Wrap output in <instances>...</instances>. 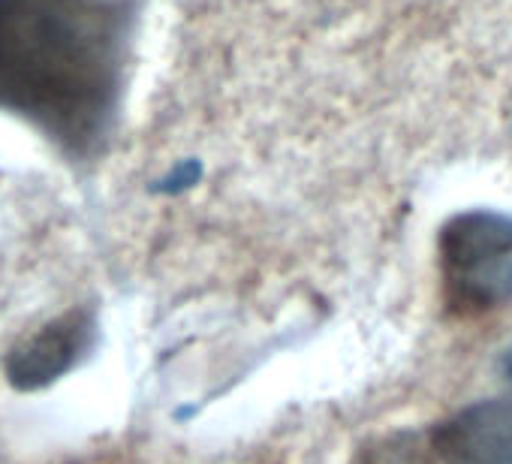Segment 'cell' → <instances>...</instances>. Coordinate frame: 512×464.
Listing matches in <instances>:
<instances>
[{"label":"cell","mask_w":512,"mask_h":464,"mask_svg":"<svg viewBox=\"0 0 512 464\" xmlns=\"http://www.w3.org/2000/svg\"><path fill=\"white\" fill-rule=\"evenodd\" d=\"M431 446L443 464H512V398L458 410L437 425Z\"/></svg>","instance_id":"4"},{"label":"cell","mask_w":512,"mask_h":464,"mask_svg":"<svg viewBox=\"0 0 512 464\" xmlns=\"http://www.w3.org/2000/svg\"><path fill=\"white\" fill-rule=\"evenodd\" d=\"M500 368H503V377H506V380L512 383V347H509V350L503 353V362H500Z\"/></svg>","instance_id":"5"},{"label":"cell","mask_w":512,"mask_h":464,"mask_svg":"<svg viewBox=\"0 0 512 464\" xmlns=\"http://www.w3.org/2000/svg\"><path fill=\"white\" fill-rule=\"evenodd\" d=\"M506 130H509V136H512V91H509V97H506Z\"/></svg>","instance_id":"6"},{"label":"cell","mask_w":512,"mask_h":464,"mask_svg":"<svg viewBox=\"0 0 512 464\" xmlns=\"http://www.w3.org/2000/svg\"><path fill=\"white\" fill-rule=\"evenodd\" d=\"M145 0H0V112L70 160L106 151Z\"/></svg>","instance_id":"1"},{"label":"cell","mask_w":512,"mask_h":464,"mask_svg":"<svg viewBox=\"0 0 512 464\" xmlns=\"http://www.w3.org/2000/svg\"><path fill=\"white\" fill-rule=\"evenodd\" d=\"M94 317L82 308L67 311L28 338H22L7 356V377L16 389L34 392L46 389L64 374H70L94 347Z\"/></svg>","instance_id":"3"},{"label":"cell","mask_w":512,"mask_h":464,"mask_svg":"<svg viewBox=\"0 0 512 464\" xmlns=\"http://www.w3.org/2000/svg\"><path fill=\"white\" fill-rule=\"evenodd\" d=\"M437 272L446 305L461 317L512 302V217L473 208L449 217L437 239Z\"/></svg>","instance_id":"2"}]
</instances>
